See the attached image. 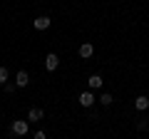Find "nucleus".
Instances as JSON below:
<instances>
[{
  "instance_id": "1",
  "label": "nucleus",
  "mask_w": 149,
  "mask_h": 139,
  "mask_svg": "<svg viewBox=\"0 0 149 139\" xmlns=\"http://www.w3.org/2000/svg\"><path fill=\"white\" fill-rule=\"evenodd\" d=\"M10 132L15 134V137H25V134L30 132V124H27V119H15V122L10 124Z\"/></svg>"
},
{
  "instance_id": "2",
  "label": "nucleus",
  "mask_w": 149,
  "mask_h": 139,
  "mask_svg": "<svg viewBox=\"0 0 149 139\" xmlns=\"http://www.w3.org/2000/svg\"><path fill=\"white\" fill-rule=\"evenodd\" d=\"M57 65H60V57H57L55 52H47V55H45V70H47V72H55Z\"/></svg>"
},
{
  "instance_id": "3",
  "label": "nucleus",
  "mask_w": 149,
  "mask_h": 139,
  "mask_svg": "<svg viewBox=\"0 0 149 139\" xmlns=\"http://www.w3.org/2000/svg\"><path fill=\"white\" fill-rule=\"evenodd\" d=\"M50 22H52V20H50L47 15H40V17H35V20H32V27H35V30H47Z\"/></svg>"
},
{
  "instance_id": "4",
  "label": "nucleus",
  "mask_w": 149,
  "mask_h": 139,
  "mask_svg": "<svg viewBox=\"0 0 149 139\" xmlns=\"http://www.w3.org/2000/svg\"><path fill=\"white\" fill-rule=\"evenodd\" d=\"M77 52H80V57H85V60H87V57H92V55H95V47H92L90 42H82Z\"/></svg>"
},
{
  "instance_id": "5",
  "label": "nucleus",
  "mask_w": 149,
  "mask_h": 139,
  "mask_svg": "<svg viewBox=\"0 0 149 139\" xmlns=\"http://www.w3.org/2000/svg\"><path fill=\"white\" fill-rule=\"evenodd\" d=\"M80 104L82 107H92V104H95V95H92V92H82L80 95Z\"/></svg>"
},
{
  "instance_id": "6",
  "label": "nucleus",
  "mask_w": 149,
  "mask_h": 139,
  "mask_svg": "<svg viewBox=\"0 0 149 139\" xmlns=\"http://www.w3.org/2000/svg\"><path fill=\"white\" fill-rule=\"evenodd\" d=\"M42 117H45V109H40V107H32L30 114H27V119H30V122H40Z\"/></svg>"
},
{
  "instance_id": "7",
  "label": "nucleus",
  "mask_w": 149,
  "mask_h": 139,
  "mask_svg": "<svg viewBox=\"0 0 149 139\" xmlns=\"http://www.w3.org/2000/svg\"><path fill=\"white\" fill-rule=\"evenodd\" d=\"M134 107L139 109V112H144V109H149V97H137V99H134Z\"/></svg>"
},
{
  "instance_id": "8",
  "label": "nucleus",
  "mask_w": 149,
  "mask_h": 139,
  "mask_svg": "<svg viewBox=\"0 0 149 139\" xmlns=\"http://www.w3.org/2000/svg\"><path fill=\"white\" fill-rule=\"evenodd\" d=\"M27 82H30L27 72H25V70H20V72H17V77H15V85H17V87H27Z\"/></svg>"
},
{
  "instance_id": "9",
  "label": "nucleus",
  "mask_w": 149,
  "mask_h": 139,
  "mask_svg": "<svg viewBox=\"0 0 149 139\" xmlns=\"http://www.w3.org/2000/svg\"><path fill=\"white\" fill-rule=\"evenodd\" d=\"M102 82H104V80H102V75H90L87 85H90L92 90H100V87H102Z\"/></svg>"
},
{
  "instance_id": "10",
  "label": "nucleus",
  "mask_w": 149,
  "mask_h": 139,
  "mask_svg": "<svg viewBox=\"0 0 149 139\" xmlns=\"http://www.w3.org/2000/svg\"><path fill=\"white\" fill-rule=\"evenodd\" d=\"M8 80H10V72H8V67H0V85L5 87Z\"/></svg>"
},
{
  "instance_id": "11",
  "label": "nucleus",
  "mask_w": 149,
  "mask_h": 139,
  "mask_svg": "<svg viewBox=\"0 0 149 139\" xmlns=\"http://www.w3.org/2000/svg\"><path fill=\"white\" fill-rule=\"evenodd\" d=\"M100 102H102V104H104V107H109L112 102H114V97H112V95H109V92H104V95H102V97H100Z\"/></svg>"
},
{
  "instance_id": "12",
  "label": "nucleus",
  "mask_w": 149,
  "mask_h": 139,
  "mask_svg": "<svg viewBox=\"0 0 149 139\" xmlns=\"http://www.w3.org/2000/svg\"><path fill=\"white\" fill-rule=\"evenodd\" d=\"M137 129H147V119H139V122H137Z\"/></svg>"
},
{
  "instance_id": "13",
  "label": "nucleus",
  "mask_w": 149,
  "mask_h": 139,
  "mask_svg": "<svg viewBox=\"0 0 149 139\" xmlns=\"http://www.w3.org/2000/svg\"><path fill=\"white\" fill-rule=\"evenodd\" d=\"M15 87H17V85H13V82H8V85H5V92H15Z\"/></svg>"
},
{
  "instance_id": "14",
  "label": "nucleus",
  "mask_w": 149,
  "mask_h": 139,
  "mask_svg": "<svg viewBox=\"0 0 149 139\" xmlns=\"http://www.w3.org/2000/svg\"><path fill=\"white\" fill-rule=\"evenodd\" d=\"M35 139H47V137H45V132H35Z\"/></svg>"
}]
</instances>
